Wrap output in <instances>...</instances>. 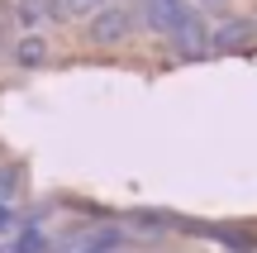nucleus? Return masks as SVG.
<instances>
[{"mask_svg":"<svg viewBox=\"0 0 257 253\" xmlns=\"http://www.w3.org/2000/svg\"><path fill=\"white\" fill-rule=\"evenodd\" d=\"M62 5H67V15L86 19V15H100V10H105V0H62Z\"/></svg>","mask_w":257,"mask_h":253,"instance_id":"obj_8","label":"nucleus"},{"mask_svg":"<svg viewBox=\"0 0 257 253\" xmlns=\"http://www.w3.org/2000/svg\"><path fill=\"white\" fill-rule=\"evenodd\" d=\"M191 15H195L191 0H138V19H143L153 34H162L167 43L176 38V29H181Z\"/></svg>","mask_w":257,"mask_h":253,"instance_id":"obj_1","label":"nucleus"},{"mask_svg":"<svg viewBox=\"0 0 257 253\" xmlns=\"http://www.w3.org/2000/svg\"><path fill=\"white\" fill-rule=\"evenodd\" d=\"M5 229H15V210H10L5 201H0V234H5Z\"/></svg>","mask_w":257,"mask_h":253,"instance_id":"obj_9","label":"nucleus"},{"mask_svg":"<svg viewBox=\"0 0 257 253\" xmlns=\"http://www.w3.org/2000/svg\"><path fill=\"white\" fill-rule=\"evenodd\" d=\"M0 253H53V248H48V234H43V229H19Z\"/></svg>","mask_w":257,"mask_h":253,"instance_id":"obj_5","label":"nucleus"},{"mask_svg":"<svg viewBox=\"0 0 257 253\" xmlns=\"http://www.w3.org/2000/svg\"><path fill=\"white\" fill-rule=\"evenodd\" d=\"M172 48H176V57H205V53H210V24H205L200 10H195V15L176 29Z\"/></svg>","mask_w":257,"mask_h":253,"instance_id":"obj_3","label":"nucleus"},{"mask_svg":"<svg viewBox=\"0 0 257 253\" xmlns=\"http://www.w3.org/2000/svg\"><path fill=\"white\" fill-rule=\"evenodd\" d=\"M195 5H224V0H195Z\"/></svg>","mask_w":257,"mask_h":253,"instance_id":"obj_10","label":"nucleus"},{"mask_svg":"<svg viewBox=\"0 0 257 253\" xmlns=\"http://www.w3.org/2000/svg\"><path fill=\"white\" fill-rule=\"evenodd\" d=\"M252 34H257V24H252V19H233V24H224V29H214V34H210V53L248 48V43H252Z\"/></svg>","mask_w":257,"mask_h":253,"instance_id":"obj_4","label":"nucleus"},{"mask_svg":"<svg viewBox=\"0 0 257 253\" xmlns=\"http://www.w3.org/2000/svg\"><path fill=\"white\" fill-rule=\"evenodd\" d=\"M134 34V15H128V10H110L105 5L100 15L91 19V38L100 48H114V43H124V38Z\"/></svg>","mask_w":257,"mask_h":253,"instance_id":"obj_2","label":"nucleus"},{"mask_svg":"<svg viewBox=\"0 0 257 253\" xmlns=\"http://www.w3.org/2000/svg\"><path fill=\"white\" fill-rule=\"evenodd\" d=\"M15 57H19L24 67H43V62H48V43H43L38 34H29L24 43H19V53H15Z\"/></svg>","mask_w":257,"mask_h":253,"instance_id":"obj_6","label":"nucleus"},{"mask_svg":"<svg viewBox=\"0 0 257 253\" xmlns=\"http://www.w3.org/2000/svg\"><path fill=\"white\" fill-rule=\"evenodd\" d=\"M43 19H48V0H19V24L34 34V29H43Z\"/></svg>","mask_w":257,"mask_h":253,"instance_id":"obj_7","label":"nucleus"}]
</instances>
